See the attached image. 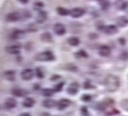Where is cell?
<instances>
[{
  "label": "cell",
  "mask_w": 128,
  "mask_h": 116,
  "mask_svg": "<svg viewBox=\"0 0 128 116\" xmlns=\"http://www.w3.org/2000/svg\"><path fill=\"white\" fill-rule=\"evenodd\" d=\"M105 84L109 92H116L120 86V78L114 75H109L105 79Z\"/></svg>",
  "instance_id": "1"
},
{
  "label": "cell",
  "mask_w": 128,
  "mask_h": 116,
  "mask_svg": "<svg viewBox=\"0 0 128 116\" xmlns=\"http://www.w3.org/2000/svg\"><path fill=\"white\" fill-rule=\"evenodd\" d=\"M36 59L40 60V61H52V60H54V55L52 51L48 50V51L38 53L36 56Z\"/></svg>",
  "instance_id": "2"
},
{
  "label": "cell",
  "mask_w": 128,
  "mask_h": 116,
  "mask_svg": "<svg viewBox=\"0 0 128 116\" xmlns=\"http://www.w3.org/2000/svg\"><path fill=\"white\" fill-rule=\"evenodd\" d=\"M54 33H56V35L62 36V35H64L66 33V27L64 26L62 23H56L54 25Z\"/></svg>",
  "instance_id": "3"
},
{
  "label": "cell",
  "mask_w": 128,
  "mask_h": 116,
  "mask_svg": "<svg viewBox=\"0 0 128 116\" xmlns=\"http://www.w3.org/2000/svg\"><path fill=\"white\" fill-rule=\"evenodd\" d=\"M84 13H86V11L82 8H74L70 11V15L74 18H78V17L82 16L84 15Z\"/></svg>",
  "instance_id": "4"
},
{
  "label": "cell",
  "mask_w": 128,
  "mask_h": 116,
  "mask_svg": "<svg viewBox=\"0 0 128 116\" xmlns=\"http://www.w3.org/2000/svg\"><path fill=\"white\" fill-rule=\"evenodd\" d=\"M20 77L24 80H30L32 77H34V72L31 69H25L22 72Z\"/></svg>",
  "instance_id": "5"
},
{
  "label": "cell",
  "mask_w": 128,
  "mask_h": 116,
  "mask_svg": "<svg viewBox=\"0 0 128 116\" xmlns=\"http://www.w3.org/2000/svg\"><path fill=\"white\" fill-rule=\"evenodd\" d=\"M70 104H71V102L68 99H61L56 103V107L59 110H63L66 108H68L70 106Z\"/></svg>",
  "instance_id": "6"
},
{
  "label": "cell",
  "mask_w": 128,
  "mask_h": 116,
  "mask_svg": "<svg viewBox=\"0 0 128 116\" xmlns=\"http://www.w3.org/2000/svg\"><path fill=\"white\" fill-rule=\"evenodd\" d=\"M79 88H80V85H79L78 82H73L67 88V92L69 94H71V95H76L79 91Z\"/></svg>",
  "instance_id": "7"
},
{
  "label": "cell",
  "mask_w": 128,
  "mask_h": 116,
  "mask_svg": "<svg viewBox=\"0 0 128 116\" xmlns=\"http://www.w3.org/2000/svg\"><path fill=\"white\" fill-rule=\"evenodd\" d=\"M20 17H22L20 13H18V12H13V13H10V14L7 15L6 19H7L8 21H16V20H18Z\"/></svg>",
  "instance_id": "8"
},
{
  "label": "cell",
  "mask_w": 128,
  "mask_h": 116,
  "mask_svg": "<svg viewBox=\"0 0 128 116\" xmlns=\"http://www.w3.org/2000/svg\"><path fill=\"white\" fill-rule=\"evenodd\" d=\"M104 32L108 35H114L118 32V27L116 25H108V26H105L104 27Z\"/></svg>",
  "instance_id": "9"
},
{
  "label": "cell",
  "mask_w": 128,
  "mask_h": 116,
  "mask_svg": "<svg viewBox=\"0 0 128 116\" xmlns=\"http://www.w3.org/2000/svg\"><path fill=\"white\" fill-rule=\"evenodd\" d=\"M6 51L10 54H20V46H10L6 47Z\"/></svg>",
  "instance_id": "10"
},
{
  "label": "cell",
  "mask_w": 128,
  "mask_h": 116,
  "mask_svg": "<svg viewBox=\"0 0 128 116\" xmlns=\"http://www.w3.org/2000/svg\"><path fill=\"white\" fill-rule=\"evenodd\" d=\"M16 106V102L13 98H9L4 103V107H5V108H7V109H12V108H15Z\"/></svg>",
  "instance_id": "11"
},
{
  "label": "cell",
  "mask_w": 128,
  "mask_h": 116,
  "mask_svg": "<svg viewBox=\"0 0 128 116\" xmlns=\"http://www.w3.org/2000/svg\"><path fill=\"white\" fill-rule=\"evenodd\" d=\"M99 54L101 56L107 57V56H109L111 54V48L107 46H102L99 48Z\"/></svg>",
  "instance_id": "12"
},
{
  "label": "cell",
  "mask_w": 128,
  "mask_h": 116,
  "mask_svg": "<svg viewBox=\"0 0 128 116\" xmlns=\"http://www.w3.org/2000/svg\"><path fill=\"white\" fill-rule=\"evenodd\" d=\"M47 17H48V14L45 11H40L37 17H36V21L38 23H43L47 19Z\"/></svg>",
  "instance_id": "13"
},
{
  "label": "cell",
  "mask_w": 128,
  "mask_h": 116,
  "mask_svg": "<svg viewBox=\"0 0 128 116\" xmlns=\"http://www.w3.org/2000/svg\"><path fill=\"white\" fill-rule=\"evenodd\" d=\"M13 95L14 96H16V97H24V96H26L28 92L26 91V90H24V89H20V88H16V89H14L13 91Z\"/></svg>",
  "instance_id": "14"
},
{
  "label": "cell",
  "mask_w": 128,
  "mask_h": 116,
  "mask_svg": "<svg viewBox=\"0 0 128 116\" xmlns=\"http://www.w3.org/2000/svg\"><path fill=\"white\" fill-rule=\"evenodd\" d=\"M116 24L120 27H125L128 25V17L126 16H120L116 19Z\"/></svg>",
  "instance_id": "15"
},
{
  "label": "cell",
  "mask_w": 128,
  "mask_h": 116,
  "mask_svg": "<svg viewBox=\"0 0 128 116\" xmlns=\"http://www.w3.org/2000/svg\"><path fill=\"white\" fill-rule=\"evenodd\" d=\"M24 35V33L22 30H15L11 34V39L16 40V39H20Z\"/></svg>",
  "instance_id": "16"
},
{
  "label": "cell",
  "mask_w": 128,
  "mask_h": 116,
  "mask_svg": "<svg viewBox=\"0 0 128 116\" xmlns=\"http://www.w3.org/2000/svg\"><path fill=\"white\" fill-rule=\"evenodd\" d=\"M80 39L78 38V37H70V38L68 39V44L69 45H71L73 46H77L80 45Z\"/></svg>",
  "instance_id": "17"
},
{
  "label": "cell",
  "mask_w": 128,
  "mask_h": 116,
  "mask_svg": "<svg viewBox=\"0 0 128 116\" xmlns=\"http://www.w3.org/2000/svg\"><path fill=\"white\" fill-rule=\"evenodd\" d=\"M43 106L47 108H54V106H56V103L54 100L48 99V100H46L43 102Z\"/></svg>",
  "instance_id": "18"
},
{
  "label": "cell",
  "mask_w": 128,
  "mask_h": 116,
  "mask_svg": "<svg viewBox=\"0 0 128 116\" xmlns=\"http://www.w3.org/2000/svg\"><path fill=\"white\" fill-rule=\"evenodd\" d=\"M34 104H35V101L31 99V98H26L25 100L24 101V103H22V106L25 107V108H31L34 106Z\"/></svg>",
  "instance_id": "19"
},
{
  "label": "cell",
  "mask_w": 128,
  "mask_h": 116,
  "mask_svg": "<svg viewBox=\"0 0 128 116\" xmlns=\"http://www.w3.org/2000/svg\"><path fill=\"white\" fill-rule=\"evenodd\" d=\"M41 39L43 42H47V43H50L52 41V35L48 33V32H46L44 34H42L41 36Z\"/></svg>",
  "instance_id": "20"
},
{
  "label": "cell",
  "mask_w": 128,
  "mask_h": 116,
  "mask_svg": "<svg viewBox=\"0 0 128 116\" xmlns=\"http://www.w3.org/2000/svg\"><path fill=\"white\" fill-rule=\"evenodd\" d=\"M56 12H57V14L60 15H70V11L69 10H67V9H65L63 7H58L56 9Z\"/></svg>",
  "instance_id": "21"
},
{
  "label": "cell",
  "mask_w": 128,
  "mask_h": 116,
  "mask_svg": "<svg viewBox=\"0 0 128 116\" xmlns=\"http://www.w3.org/2000/svg\"><path fill=\"white\" fill-rule=\"evenodd\" d=\"M4 76H5V77H6L8 80H14L15 77H16V73H15L14 71H8V72H6V73L4 74Z\"/></svg>",
  "instance_id": "22"
},
{
  "label": "cell",
  "mask_w": 128,
  "mask_h": 116,
  "mask_svg": "<svg viewBox=\"0 0 128 116\" xmlns=\"http://www.w3.org/2000/svg\"><path fill=\"white\" fill-rule=\"evenodd\" d=\"M56 92L54 89H50V88H48V89H44L43 90V95L44 96H46V97H50V96H52L54 95V93Z\"/></svg>",
  "instance_id": "23"
},
{
  "label": "cell",
  "mask_w": 128,
  "mask_h": 116,
  "mask_svg": "<svg viewBox=\"0 0 128 116\" xmlns=\"http://www.w3.org/2000/svg\"><path fill=\"white\" fill-rule=\"evenodd\" d=\"M120 107L123 108L124 110L128 111V99H124L120 102Z\"/></svg>",
  "instance_id": "24"
},
{
  "label": "cell",
  "mask_w": 128,
  "mask_h": 116,
  "mask_svg": "<svg viewBox=\"0 0 128 116\" xmlns=\"http://www.w3.org/2000/svg\"><path fill=\"white\" fill-rule=\"evenodd\" d=\"M118 7L120 8V10H125L128 7V2L127 1H120V5Z\"/></svg>",
  "instance_id": "25"
},
{
  "label": "cell",
  "mask_w": 128,
  "mask_h": 116,
  "mask_svg": "<svg viewBox=\"0 0 128 116\" xmlns=\"http://www.w3.org/2000/svg\"><path fill=\"white\" fill-rule=\"evenodd\" d=\"M100 5L103 9H107L109 7V1L108 0H100Z\"/></svg>",
  "instance_id": "26"
},
{
  "label": "cell",
  "mask_w": 128,
  "mask_h": 116,
  "mask_svg": "<svg viewBox=\"0 0 128 116\" xmlns=\"http://www.w3.org/2000/svg\"><path fill=\"white\" fill-rule=\"evenodd\" d=\"M76 54H78L77 55L78 57H88V53L84 50H80V51H78Z\"/></svg>",
  "instance_id": "27"
},
{
  "label": "cell",
  "mask_w": 128,
  "mask_h": 116,
  "mask_svg": "<svg viewBox=\"0 0 128 116\" xmlns=\"http://www.w3.org/2000/svg\"><path fill=\"white\" fill-rule=\"evenodd\" d=\"M82 100L84 101V102H90V101H91V96H90V95H88V94L82 95Z\"/></svg>",
  "instance_id": "28"
},
{
  "label": "cell",
  "mask_w": 128,
  "mask_h": 116,
  "mask_svg": "<svg viewBox=\"0 0 128 116\" xmlns=\"http://www.w3.org/2000/svg\"><path fill=\"white\" fill-rule=\"evenodd\" d=\"M120 58H121L122 60H127L128 59V52H126V51H122L121 54H120Z\"/></svg>",
  "instance_id": "29"
},
{
  "label": "cell",
  "mask_w": 128,
  "mask_h": 116,
  "mask_svg": "<svg viewBox=\"0 0 128 116\" xmlns=\"http://www.w3.org/2000/svg\"><path fill=\"white\" fill-rule=\"evenodd\" d=\"M62 88H63V83H58V84L54 87V90L56 92H59Z\"/></svg>",
  "instance_id": "30"
},
{
  "label": "cell",
  "mask_w": 128,
  "mask_h": 116,
  "mask_svg": "<svg viewBox=\"0 0 128 116\" xmlns=\"http://www.w3.org/2000/svg\"><path fill=\"white\" fill-rule=\"evenodd\" d=\"M36 75H37V77H39V78H43V77H44V75L42 73V70L39 69V68L36 69Z\"/></svg>",
  "instance_id": "31"
},
{
  "label": "cell",
  "mask_w": 128,
  "mask_h": 116,
  "mask_svg": "<svg viewBox=\"0 0 128 116\" xmlns=\"http://www.w3.org/2000/svg\"><path fill=\"white\" fill-rule=\"evenodd\" d=\"M43 6H44V4H43L42 2H36V3L34 4V8H35V9H41Z\"/></svg>",
  "instance_id": "32"
},
{
  "label": "cell",
  "mask_w": 128,
  "mask_h": 116,
  "mask_svg": "<svg viewBox=\"0 0 128 116\" xmlns=\"http://www.w3.org/2000/svg\"><path fill=\"white\" fill-rule=\"evenodd\" d=\"M58 78H60V77H59V76H52L50 79H52V80H56V79H58Z\"/></svg>",
  "instance_id": "33"
},
{
  "label": "cell",
  "mask_w": 128,
  "mask_h": 116,
  "mask_svg": "<svg viewBox=\"0 0 128 116\" xmlns=\"http://www.w3.org/2000/svg\"><path fill=\"white\" fill-rule=\"evenodd\" d=\"M18 2H20L22 4H26L28 3V0H18Z\"/></svg>",
  "instance_id": "34"
},
{
  "label": "cell",
  "mask_w": 128,
  "mask_h": 116,
  "mask_svg": "<svg viewBox=\"0 0 128 116\" xmlns=\"http://www.w3.org/2000/svg\"><path fill=\"white\" fill-rule=\"evenodd\" d=\"M20 116H31L29 113H22V114H20Z\"/></svg>",
  "instance_id": "35"
}]
</instances>
